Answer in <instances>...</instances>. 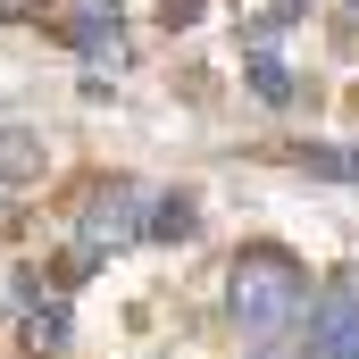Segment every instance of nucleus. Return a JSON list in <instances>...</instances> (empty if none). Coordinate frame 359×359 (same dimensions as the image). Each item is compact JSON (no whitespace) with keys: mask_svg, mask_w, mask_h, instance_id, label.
<instances>
[{"mask_svg":"<svg viewBox=\"0 0 359 359\" xmlns=\"http://www.w3.org/2000/svg\"><path fill=\"white\" fill-rule=\"evenodd\" d=\"M201 17V0H168V25H192Z\"/></svg>","mask_w":359,"mask_h":359,"instance_id":"1a4fd4ad","label":"nucleus"},{"mask_svg":"<svg viewBox=\"0 0 359 359\" xmlns=\"http://www.w3.org/2000/svg\"><path fill=\"white\" fill-rule=\"evenodd\" d=\"M251 92H259L268 109H292V67H284V59H251Z\"/></svg>","mask_w":359,"mask_h":359,"instance_id":"6e6552de","label":"nucleus"},{"mask_svg":"<svg viewBox=\"0 0 359 359\" xmlns=\"http://www.w3.org/2000/svg\"><path fill=\"white\" fill-rule=\"evenodd\" d=\"M301 301H309V276H301L292 251H276V243H251L226 268V309H234L243 334H284L301 318Z\"/></svg>","mask_w":359,"mask_h":359,"instance_id":"f257e3e1","label":"nucleus"},{"mask_svg":"<svg viewBox=\"0 0 359 359\" xmlns=\"http://www.w3.org/2000/svg\"><path fill=\"white\" fill-rule=\"evenodd\" d=\"M142 234H151V243H192V234H201V209H192L184 192H168V201L142 217Z\"/></svg>","mask_w":359,"mask_h":359,"instance_id":"423d86ee","label":"nucleus"},{"mask_svg":"<svg viewBox=\"0 0 359 359\" xmlns=\"http://www.w3.org/2000/svg\"><path fill=\"white\" fill-rule=\"evenodd\" d=\"M25 351H67V301H34L25 309Z\"/></svg>","mask_w":359,"mask_h":359,"instance_id":"0eeeda50","label":"nucleus"},{"mask_svg":"<svg viewBox=\"0 0 359 359\" xmlns=\"http://www.w3.org/2000/svg\"><path fill=\"white\" fill-rule=\"evenodd\" d=\"M42 168H50L42 134H25V126H0V184H34Z\"/></svg>","mask_w":359,"mask_h":359,"instance_id":"20e7f679","label":"nucleus"},{"mask_svg":"<svg viewBox=\"0 0 359 359\" xmlns=\"http://www.w3.org/2000/svg\"><path fill=\"white\" fill-rule=\"evenodd\" d=\"M142 184H126V176H109V184H92V201H84V217H76V243H84V259H100V251H117V243H134L142 234Z\"/></svg>","mask_w":359,"mask_h":359,"instance_id":"f03ea898","label":"nucleus"},{"mask_svg":"<svg viewBox=\"0 0 359 359\" xmlns=\"http://www.w3.org/2000/svg\"><path fill=\"white\" fill-rule=\"evenodd\" d=\"M67 42L92 50V59H100V50H117V0H84V8L67 17Z\"/></svg>","mask_w":359,"mask_h":359,"instance_id":"39448f33","label":"nucleus"},{"mask_svg":"<svg viewBox=\"0 0 359 359\" xmlns=\"http://www.w3.org/2000/svg\"><path fill=\"white\" fill-rule=\"evenodd\" d=\"M0 234H8V209H0Z\"/></svg>","mask_w":359,"mask_h":359,"instance_id":"9b49d317","label":"nucleus"},{"mask_svg":"<svg viewBox=\"0 0 359 359\" xmlns=\"http://www.w3.org/2000/svg\"><path fill=\"white\" fill-rule=\"evenodd\" d=\"M17 17H34V0H0V25H17Z\"/></svg>","mask_w":359,"mask_h":359,"instance_id":"9d476101","label":"nucleus"},{"mask_svg":"<svg viewBox=\"0 0 359 359\" xmlns=\"http://www.w3.org/2000/svg\"><path fill=\"white\" fill-rule=\"evenodd\" d=\"M309 359H359V276H334L309 309Z\"/></svg>","mask_w":359,"mask_h":359,"instance_id":"7ed1b4c3","label":"nucleus"}]
</instances>
